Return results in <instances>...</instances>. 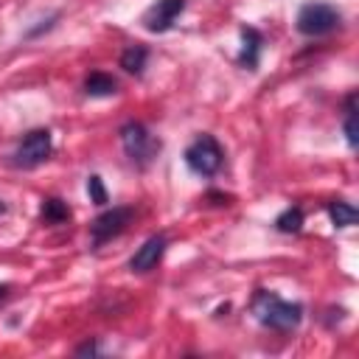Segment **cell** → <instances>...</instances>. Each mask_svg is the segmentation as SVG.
<instances>
[{
  "mask_svg": "<svg viewBox=\"0 0 359 359\" xmlns=\"http://www.w3.org/2000/svg\"><path fill=\"white\" fill-rule=\"evenodd\" d=\"M339 25V11L328 3H306L297 11V31L306 36H323Z\"/></svg>",
  "mask_w": 359,
  "mask_h": 359,
  "instance_id": "5",
  "label": "cell"
},
{
  "mask_svg": "<svg viewBox=\"0 0 359 359\" xmlns=\"http://www.w3.org/2000/svg\"><path fill=\"white\" fill-rule=\"evenodd\" d=\"M250 309H252V314L261 325L275 328V331H292L303 320V306L300 303H289V300L278 297L275 292H264V289L255 292Z\"/></svg>",
  "mask_w": 359,
  "mask_h": 359,
  "instance_id": "1",
  "label": "cell"
},
{
  "mask_svg": "<svg viewBox=\"0 0 359 359\" xmlns=\"http://www.w3.org/2000/svg\"><path fill=\"white\" fill-rule=\"evenodd\" d=\"M328 216H331L334 227H351V224H356L359 210L351 202H331L328 205Z\"/></svg>",
  "mask_w": 359,
  "mask_h": 359,
  "instance_id": "12",
  "label": "cell"
},
{
  "mask_svg": "<svg viewBox=\"0 0 359 359\" xmlns=\"http://www.w3.org/2000/svg\"><path fill=\"white\" fill-rule=\"evenodd\" d=\"M50 151H53L50 132L48 129H34V132H28L17 143V149L11 154V165H17V168H34V165L45 163L50 157Z\"/></svg>",
  "mask_w": 359,
  "mask_h": 359,
  "instance_id": "4",
  "label": "cell"
},
{
  "mask_svg": "<svg viewBox=\"0 0 359 359\" xmlns=\"http://www.w3.org/2000/svg\"><path fill=\"white\" fill-rule=\"evenodd\" d=\"M275 227L280 233H297L303 227V210L300 208H286L278 219H275Z\"/></svg>",
  "mask_w": 359,
  "mask_h": 359,
  "instance_id": "14",
  "label": "cell"
},
{
  "mask_svg": "<svg viewBox=\"0 0 359 359\" xmlns=\"http://www.w3.org/2000/svg\"><path fill=\"white\" fill-rule=\"evenodd\" d=\"M222 160H224V151H222V146L213 135H199L185 149V163L199 177H213L222 168Z\"/></svg>",
  "mask_w": 359,
  "mask_h": 359,
  "instance_id": "3",
  "label": "cell"
},
{
  "mask_svg": "<svg viewBox=\"0 0 359 359\" xmlns=\"http://www.w3.org/2000/svg\"><path fill=\"white\" fill-rule=\"evenodd\" d=\"M353 101H356V95L351 93L345 98V137H348V146L351 149H356V143H359V137H356V109H353Z\"/></svg>",
  "mask_w": 359,
  "mask_h": 359,
  "instance_id": "15",
  "label": "cell"
},
{
  "mask_svg": "<svg viewBox=\"0 0 359 359\" xmlns=\"http://www.w3.org/2000/svg\"><path fill=\"white\" fill-rule=\"evenodd\" d=\"M6 294H8V283H3V286H0V300H3Z\"/></svg>",
  "mask_w": 359,
  "mask_h": 359,
  "instance_id": "17",
  "label": "cell"
},
{
  "mask_svg": "<svg viewBox=\"0 0 359 359\" xmlns=\"http://www.w3.org/2000/svg\"><path fill=\"white\" fill-rule=\"evenodd\" d=\"M182 8H185V0H157L143 11V28L151 34H163L174 25Z\"/></svg>",
  "mask_w": 359,
  "mask_h": 359,
  "instance_id": "7",
  "label": "cell"
},
{
  "mask_svg": "<svg viewBox=\"0 0 359 359\" xmlns=\"http://www.w3.org/2000/svg\"><path fill=\"white\" fill-rule=\"evenodd\" d=\"M241 39H244V45H241V53H238V62L241 65H247V67H255L258 65V53H261V34L255 31V28H241Z\"/></svg>",
  "mask_w": 359,
  "mask_h": 359,
  "instance_id": "9",
  "label": "cell"
},
{
  "mask_svg": "<svg viewBox=\"0 0 359 359\" xmlns=\"http://www.w3.org/2000/svg\"><path fill=\"white\" fill-rule=\"evenodd\" d=\"M132 213H135L132 208H112V210H104L101 216H95L93 224H90V241H93V247H101L109 238L121 236L126 230V224L132 222Z\"/></svg>",
  "mask_w": 359,
  "mask_h": 359,
  "instance_id": "6",
  "label": "cell"
},
{
  "mask_svg": "<svg viewBox=\"0 0 359 359\" xmlns=\"http://www.w3.org/2000/svg\"><path fill=\"white\" fill-rule=\"evenodd\" d=\"M165 244H168V238H165L163 233L146 238V241L135 250V255L129 258V269H132V272H149L151 266H157V261H160L163 252H165Z\"/></svg>",
  "mask_w": 359,
  "mask_h": 359,
  "instance_id": "8",
  "label": "cell"
},
{
  "mask_svg": "<svg viewBox=\"0 0 359 359\" xmlns=\"http://www.w3.org/2000/svg\"><path fill=\"white\" fill-rule=\"evenodd\" d=\"M121 143H123L126 157L137 165H149L160 151V140L137 121H129L121 126Z\"/></svg>",
  "mask_w": 359,
  "mask_h": 359,
  "instance_id": "2",
  "label": "cell"
},
{
  "mask_svg": "<svg viewBox=\"0 0 359 359\" xmlns=\"http://www.w3.org/2000/svg\"><path fill=\"white\" fill-rule=\"evenodd\" d=\"M87 194H90V199L95 202V205H104L107 202V188H104V182H101V177H90L87 180Z\"/></svg>",
  "mask_w": 359,
  "mask_h": 359,
  "instance_id": "16",
  "label": "cell"
},
{
  "mask_svg": "<svg viewBox=\"0 0 359 359\" xmlns=\"http://www.w3.org/2000/svg\"><path fill=\"white\" fill-rule=\"evenodd\" d=\"M39 213H42V222H48V224H59V222L70 219V208L62 199H45Z\"/></svg>",
  "mask_w": 359,
  "mask_h": 359,
  "instance_id": "13",
  "label": "cell"
},
{
  "mask_svg": "<svg viewBox=\"0 0 359 359\" xmlns=\"http://www.w3.org/2000/svg\"><path fill=\"white\" fill-rule=\"evenodd\" d=\"M3 213H6V205H3V199H0V216H3Z\"/></svg>",
  "mask_w": 359,
  "mask_h": 359,
  "instance_id": "18",
  "label": "cell"
},
{
  "mask_svg": "<svg viewBox=\"0 0 359 359\" xmlns=\"http://www.w3.org/2000/svg\"><path fill=\"white\" fill-rule=\"evenodd\" d=\"M146 59H149V50L143 48V45H129L123 53H121V67L126 70V73H143V67H146Z\"/></svg>",
  "mask_w": 359,
  "mask_h": 359,
  "instance_id": "11",
  "label": "cell"
},
{
  "mask_svg": "<svg viewBox=\"0 0 359 359\" xmlns=\"http://www.w3.org/2000/svg\"><path fill=\"white\" fill-rule=\"evenodd\" d=\"M84 93L87 95H93V98H104V95H112V93H118V81L109 76V73H90L87 79H84Z\"/></svg>",
  "mask_w": 359,
  "mask_h": 359,
  "instance_id": "10",
  "label": "cell"
}]
</instances>
